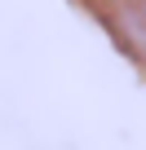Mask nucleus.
Returning a JSON list of instances; mask_svg holds the SVG:
<instances>
[{
    "label": "nucleus",
    "instance_id": "obj_1",
    "mask_svg": "<svg viewBox=\"0 0 146 150\" xmlns=\"http://www.w3.org/2000/svg\"><path fill=\"white\" fill-rule=\"evenodd\" d=\"M93 9L115 35V44L137 66H146V0H93Z\"/></svg>",
    "mask_w": 146,
    "mask_h": 150
}]
</instances>
